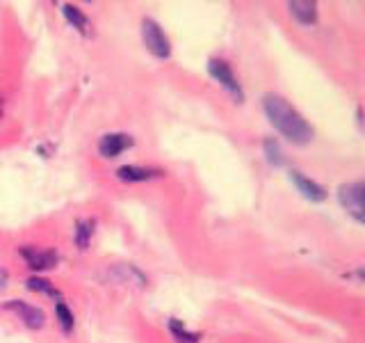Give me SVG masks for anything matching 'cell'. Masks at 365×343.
<instances>
[{
	"label": "cell",
	"instance_id": "obj_1",
	"mask_svg": "<svg viewBox=\"0 0 365 343\" xmlns=\"http://www.w3.org/2000/svg\"><path fill=\"white\" fill-rule=\"evenodd\" d=\"M262 110H265L269 124L292 144H308L313 140V129L304 119V114L292 108L288 101L279 94L262 96Z\"/></svg>",
	"mask_w": 365,
	"mask_h": 343
},
{
	"label": "cell",
	"instance_id": "obj_2",
	"mask_svg": "<svg viewBox=\"0 0 365 343\" xmlns=\"http://www.w3.org/2000/svg\"><path fill=\"white\" fill-rule=\"evenodd\" d=\"M142 41L146 46V51L153 57H158V60H167L171 55V44L167 39V34L153 19L142 21Z\"/></svg>",
	"mask_w": 365,
	"mask_h": 343
},
{
	"label": "cell",
	"instance_id": "obj_3",
	"mask_svg": "<svg viewBox=\"0 0 365 343\" xmlns=\"http://www.w3.org/2000/svg\"><path fill=\"white\" fill-rule=\"evenodd\" d=\"M363 181H349V183H342L338 188V202L340 206L345 209L354 220L363 222L365 220V209H363Z\"/></svg>",
	"mask_w": 365,
	"mask_h": 343
},
{
	"label": "cell",
	"instance_id": "obj_4",
	"mask_svg": "<svg viewBox=\"0 0 365 343\" xmlns=\"http://www.w3.org/2000/svg\"><path fill=\"white\" fill-rule=\"evenodd\" d=\"M208 71H210V76L217 80V83H222L237 101H242V99H245V91H242V87H240L237 78H235V74H233V69L228 66L224 60H217V57H212V60L208 62Z\"/></svg>",
	"mask_w": 365,
	"mask_h": 343
},
{
	"label": "cell",
	"instance_id": "obj_5",
	"mask_svg": "<svg viewBox=\"0 0 365 343\" xmlns=\"http://www.w3.org/2000/svg\"><path fill=\"white\" fill-rule=\"evenodd\" d=\"M21 257L26 259V263L32 268V270H53L57 266V261H60V257H57L55 249H43V247H32V245H26L21 247Z\"/></svg>",
	"mask_w": 365,
	"mask_h": 343
},
{
	"label": "cell",
	"instance_id": "obj_6",
	"mask_svg": "<svg viewBox=\"0 0 365 343\" xmlns=\"http://www.w3.org/2000/svg\"><path fill=\"white\" fill-rule=\"evenodd\" d=\"M133 146V137L125 133H108L98 140V154L103 158H117L125 149Z\"/></svg>",
	"mask_w": 365,
	"mask_h": 343
},
{
	"label": "cell",
	"instance_id": "obj_7",
	"mask_svg": "<svg viewBox=\"0 0 365 343\" xmlns=\"http://www.w3.org/2000/svg\"><path fill=\"white\" fill-rule=\"evenodd\" d=\"M5 309H9V312H14L23 323H26L30 329H39L43 327V312L37 307H32L28 302H23V300H7L5 302Z\"/></svg>",
	"mask_w": 365,
	"mask_h": 343
},
{
	"label": "cell",
	"instance_id": "obj_8",
	"mask_svg": "<svg viewBox=\"0 0 365 343\" xmlns=\"http://www.w3.org/2000/svg\"><path fill=\"white\" fill-rule=\"evenodd\" d=\"M290 179H292V183L297 186V190H299L306 199H311V202H324L327 199V190L319 186V183H315L313 179L304 177L302 172L292 169L290 172Z\"/></svg>",
	"mask_w": 365,
	"mask_h": 343
},
{
	"label": "cell",
	"instance_id": "obj_9",
	"mask_svg": "<svg viewBox=\"0 0 365 343\" xmlns=\"http://www.w3.org/2000/svg\"><path fill=\"white\" fill-rule=\"evenodd\" d=\"M288 9L302 26L317 23V3H313V0H292V3H288Z\"/></svg>",
	"mask_w": 365,
	"mask_h": 343
},
{
	"label": "cell",
	"instance_id": "obj_10",
	"mask_svg": "<svg viewBox=\"0 0 365 343\" xmlns=\"http://www.w3.org/2000/svg\"><path fill=\"white\" fill-rule=\"evenodd\" d=\"M117 177L121 181L128 183H137V181H151V179H160L163 172L160 169H151V167H140V165H123L117 169Z\"/></svg>",
	"mask_w": 365,
	"mask_h": 343
},
{
	"label": "cell",
	"instance_id": "obj_11",
	"mask_svg": "<svg viewBox=\"0 0 365 343\" xmlns=\"http://www.w3.org/2000/svg\"><path fill=\"white\" fill-rule=\"evenodd\" d=\"M62 14H64L68 26H73L80 34H85V37H87V34L91 32L89 30V19L83 14V9H80V7H76V5H62Z\"/></svg>",
	"mask_w": 365,
	"mask_h": 343
},
{
	"label": "cell",
	"instance_id": "obj_12",
	"mask_svg": "<svg viewBox=\"0 0 365 343\" xmlns=\"http://www.w3.org/2000/svg\"><path fill=\"white\" fill-rule=\"evenodd\" d=\"M28 289L30 291H37V293H43V295H48V297H55L57 302L62 300V293L55 289V286L48 282V279H41V277H30L28 279Z\"/></svg>",
	"mask_w": 365,
	"mask_h": 343
},
{
	"label": "cell",
	"instance_id": "obj_13",
	"mask_svg": "<svg viewBox=\"0 0 365 343\" xmlns=\"http://www.w3.org/2000/svg\"><path fill=\"white\" fill-rule=\"evenodd\" d=\"M55 314H57V320H60L62 332H71L73 329V314L68 312V307L62 300L55 304Z\"/></svg>",
	"mask_w": 365,
	"mask_h": 343
},
{
	"label": "cell",
	"instance_id": "obj_14",
	"mask_svg": "<svg viewBox=\"0 0 365 343\" xmlns=\"http://www.w3.org/2000/svg\"><path fill=\"white\" fill-rule=\"evenodd\" d=\"M94 222H89V220H80L78 222V229H76V243H78V247L80 249H85L87 245H89V236H91V232H94Z\"/></svg>",
	"mask_w": 365,
	"mask_h": 343
},
{
	"label": "cell",
	"instance_id": "obj_15",
	"mask_svg": "<svg viewBox=\"0 0 365 343\" xmlns=\"http://www.w3.org/2000/svg\"><path fill=\"white\" fill-rule=\"evenodd\" d=\"M171 332H174V334L180 339V341H187V343H197V339H199V334H194V332H187L185 327H182L180 323H178V320L174 318V320H171Z\"/></svg>",
	"mask_w": 365,
	"mask_h": 343
},
{
	"label": "cell",
	"instance_id": "obj_16",
	"mask_svg": "<svg viewBox=\"0 0 365 343\" xmlns=\"http://www.w3.org/2000/svg\"><path fill=\"white\" fill-rule=\"evenodd\" d=\"M265 154H267V158H269V163H274V165H281L283 163V154H281V149H279V144L272 140H265Z\"/></svg>",
	"mask_w": 365,
	"mask_h": 343
},
{
	"label": "cell",
	"instance_id": "obj_17",
	"mask_svg": "<svg viewBox=\"0 0 365 343\" xmlns=\"http://www.w3.org/2000/svg\"><path fill=\"white\" fill-rule=\"evenodd\" d=\"M0 112H3V101H0Z\"/></svg>",
	"mask_w": 365,
	"mask_h": 343
}]
</instances>
